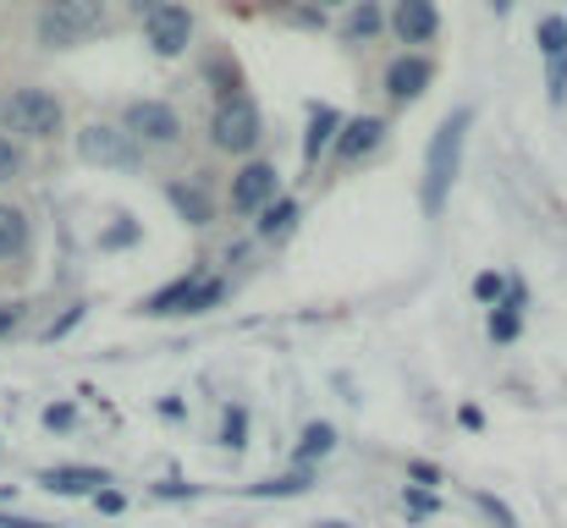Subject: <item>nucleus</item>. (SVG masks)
<instances>
[{"label":"nucleus","instance_id":"obj_1","mask_svg":"<svg viewBox=\"0 0 567 528\" xmlns=\"http://www.w3.org/2000/svg\"><path fill=\"white\" fill-rule=\"evenodd\" d=\"M468 127H474V111H468V105H457V111L435 127V138H430V149H424L419 204H424V215H430V220H435V215L446 209V198H452V182H457V166H463V138H468Z\"/></svg>","mask_w":567,"mask_h":528},{"label":"nucleus","instance_id":"obj_2","mask_svg":"<svg viewBox=\"0 0 567 528\" xmlns=\"http://www.w3.org/2000/svg\"><path fill=\"white\" fill-rule=\"evenodd\" d=\"M105 28V0H39L33 39L39 50H78Z\"/></svg>","mask_w":567,"mask_h":528},{"label":"nucleus","instance_id":"obj_3","mask_svg":"<svg viewBox=\"0 0 567 528\" xmlns=\"http://www.w3.org/2000/svg\"><path fill=\"white\" fill-rule=\"evenodd\" d=\"M0 116H6V127L17 138H33V144H44V138H55L66 127V105L50 89H33V83L28 89H11L6 105H0Z\"/></svg>","mask_w":567,"mask_h":528},{"label":"nucleus","instance_id":"obj_4","mask_svg":"<svg viewBox=\"0 0 567 528\" xmlns=\"http://www.w3.org/2000/svg\"><path fill=\"white\" fill-rule=\"evenodd\" d=\"M209 144L220 155H254L265 144V116L248 94H231V100H215L209 111Z\"/></svg>","mask_w":567,"mask_h":528},{"label":"nucleus","instance_id":"obj_5","mask_svg":"<svg viewBox=\"0 0 567 528\" xmlns=\"http://www.w3.org/2000/svg\"><path fill=\"white\" fill-rule=\"evenodd\" d=\"M78 161L100 166V172H138L144 166V144L122 122H89V127H78Z\"/></svg>","mask_w":567,"mask_h":528},{"label":"nucleus","instance_id":"obj_6","mask_svg":"<svg viewBox=\"0 0 567 528\" xmlns=\"http://www.w3.org/2000/svg\"><path fill=\"white\" fill-rule=\"evenodd\" d=\"M276 198H281V172H276V161H243V166L231 172V187H226L231 215H265Z\"/></svg>","mask_w":567,"mask_h":528},{"label":"nucleus","instance_id":"obj_7","mask_svg":"<svg viewBox=\"0 0 567 528\" xmlns=\"http://www.w3.org/2000/svg\"><path fill=\"white\" fill-rule=\"evenodd\" d=\"M122 127L144 144V149H177L183 144V116L166 100H133L122 111Z\"/></svg>","mask_w":567,"mask_h":528},{"label":"nucleus","instance_id":"obj_8","mask_svg":"<svg viewBox=\"0 0 567 528\" xmlns=\"http://www.w3.org/2000/svg\"><path fill=\"white\" fill-rule=\"evenodd\" d=\"M535 44H540V61H546V100L567 105V17L546 11L535 22Z\"/></svg>","mask_w":567,"mask_h":528},{"label":"nucleus","instance_id":"obj_9","mask_svg":"<svg viewBox=\"0 0 567 528\" xmlns=\"http://www.w3.org/2000/svg\"><path fill=\"white\" fill-rule=\"evenodd\" d=\"M430 83H435V61L430 55H419V50H402L391 66H385V100L402 111V105H419L424 94H430Z\"/></svg>","mask_w":567,"mask_h":528},{"label":"nucleus","instance_id":"obj_10","mask_svg":"<svg viewBox=\"0 0 567 528\" xmlns=\"http://www.w3.org/2000/svg\"><path fill=\"white\" fill-rule=\"evenodd\" d=\"M144 39H150V50H155L161 61H177V55H188V44H193V11L183 6V0L161 6V11L144 22Z\"/></svg>","mask_w":567,"mask_h":528},{"label":"nucleus","instance_id":"obj_11","mask_svg":"<svg viewBox=\"0 0 567 528\" xmlns=\"http://www.w3.org/2000/svg\"><path fill=\"white\" fill-rule=\"evenodd\" d=\"M166 204H172L177 220H188V226H209V220H215V187H209L204 172L166 182Z\"/></svg>","mask_w":567,"mask_h":528},{"label":"nucleus","instance_id":"obj_12","mask_svg":"<svg viewBox=\"0 0 567 528\" xmlns=\"http://www.w3.org/2000/svg\"><path fill=\"white\" fill-rule=\"evenodd\" d=\"M391 33L402 44H430L441 33V11L435 0H391Z\"/></svg>","mask_w":567,"mask_h":528},{"label":"nucleus","instance_id":"obj_13","mask_svg":"<svg viewBox=\"0 0 567 528\" xmlns=\"http://www.w3.org/2000/svg\"><path fill=\"white\" fill-rule=\"evenodd\" d=\"M39 485L50 490V496H100V490H111V474L105 468H83V463H61V468H44L39 474Z\"/></svg>","mask_w":567,"mask_h":528},{"label":"nucleus","instance_id":"obj_14","mask_svg":"<svg viewBox=\"0 0 567 528\" xmlns=\"http://www.w3.org/2000/svg\"><path fill=\"white\" fill-rule=\"evenodd\" d=\"M342 127H348V122H342V111H337V105H320V100L309 105V127H303V166H309V172L320 166V155H326V149H337Z\"/></svg>","mask_w":567,"mask_h":528},{"label":"nucleus","instance_id":"obj_15","mask_svg":"<svg viewBox=\"0 0 567 528\" xmlns=\"http://www.w3.org/2000/svg\"><path fill=\"white\" fill-rule=\"evenodd\" d=\"M380 144H385V116H353L331 155H337V166H359L364 155H375Z\"/></svg>","mask_w":567,"mask_h":528},{"label":"nucleus","instance_id":"obj_16","mask_svg":"<svg viewBox=\"0 0 567 528\" xmlns=\"http://www.w3.org/2000/svg\"><path fill=\"white\" fill-rule=\"evenodd\" d=\"M204 276H209L204 265H188V270H183L177 281H166L161 292H150L138 314H150V320H172V314H183V309H188V298H193V287H198Z\"/></svg>","mask_w":567,"mask_h":528},{"label":"nucleus","instance_id":"obj_17","mask_svg":"<svg viewBox=\"0 0 567 528\" xmlns=\"http://www.w3.org/2000/svg\"><path fill=\"white\" fill-rule=\"evenodd\" d=\"M524 309H529V292H524V281H513V287H507V298L491 309V325H485L496 348L518 342V331H524Z\"/></svg>","mask_w":567,"mask_h":528},{"label":"nucleus","instance_id":"obj_18","mask_svg":"<svg viewBox=\"0 0 567 528\" xmlns=\"http://www.w3.org/2000/svg\"><path fill=\"white\" fill-rule=\"evenodd\" d=\"M28 248H33V220H28V209H17V204H0V265L22 259Z\"/></svg>","mask_w":567,"mask_h":528},{"label":"nucleus","instance_id":"obj_19","mask_svg":"<svg viewBox=\"0 0 567 528\" xmlns=\"http://www.w3.org/2000/svg\"><path fill=\"white\" fill-rule=\"evenodd\" d=\"M298 215H303V209H298V198H287V193H281V198L254 220V237H259V242H287V237L298 231Z\"/></svg>","mask_w":567,"mask_h":528},{"label":"nucleus","instance_id":"obj_20","mask_svg":"<svg viewBox=\"0 0 567 528\" xmlns=\"http://www.w3.org/2000/svg\"><path fill=\"white\" fill-rule=\"evenodd\" d=\"M331 452H337V424L315 418V424H303V435H298V446H292V463H298V468H315V463H326Z\"/></svg>","mask_w":567,"mask_h":528},{"label":"nucleus","instance_id":"obj_21","mask_svg":"<svg viewBox=\"0 0 567 528\" xmlns=\"http://www.w3.org/2000/svg\"><path fill=\"white\" fill-rule=\"evenodd\" d=\"M309 485H315V468H292V474H276V479L248 485L243 496H248V501H287V496H303Z\"/></svg>","mask_w":567,"mask_h":528},{"label":"nucleus","instance_id":"obj_22","mask_svg":"<svg viewBox=\"0 0 567 528\" xmlns=\"http://www.w3.org/2000/svg\"><path fill=\"white\" fill-rule=\"evenodd\" d=\"M380 28H391V11H380V0H353L348 22H342V39L359 44V39H375Z\"/></svg>","mask_w":567,"mask_h":528},{"label":"nucleus","instance_id":"obj_23","mask_svg":"<svg viewBox=\"0 0 567 528\" xmlns=\"http://www.w3.org/2000/svg\"><path fill=\"white\" fill-rule=\"evenodd\" d=\"M204 77L215 83V100L243 94V83H237V61H226V55H209V61H204Z\"/></svg>","mask_w":567,"mask_h":528},{"label":"nucleus","instance_id":"obj_24","mask_svg":"<svg viewBox=\"0 0 567 528\" xmlns=\"http://www.w3.org/2000/svg\"><path fill=\"white\" fill-rule=\"evenodd\" d=\"M220 446H226V452H243V446H248V407H243V402H231V407L220 413Z\"/></svg>","mask_w":567,"mask_h":528},{"label":"nucleus","instance_id":"obj_25","mask_svg":"<svg viewBox=\"0 0 567 528\" xmlns=\"http://www.w3.org/2000/svg\"><path fill=\"white\" fill-rule=\"evenodd\" d=\"M138 237H144V226H138L133 215H116V226L100 231V248H105V253H122V248H133Z\"/></svg>","mask_w":567,"mask_h":528},{"label":"nucleus","instance_id":"obj_26","mask_svg":"<svg viewBox=\"0 0 567 528\" xmlns=\"http://www.w3.org/2000/svg\"><path fill=\"white\" fill-rule=\"evenodd\" d=\"M220 298H226V281H220V276H204V281L193 287V298H188L183 314H209V309H220Z\"/></svg>","mask_w":567,"mask_h":528},{"label":"nucleus","instance_id":"obj_27","mask_svg":"<svg viewBox=\"0 0 567 528\" xmlns=\"http://www.w3.org/2000/svg\"><path fill=\"white\" fill-rule=\"evenodd\" d=\"M507 287H513V281H507V276H496V270H480V276H474V298H480V303H502V298H507Z\"/></svg>","mask_w":567,"mask_h":528},{"label":"nucleus","instance_id":"obj_28","mask_svg":"<svg viewBox=\"0 0 567 528\" xmlns=\"http://www.w3.org/2000/svg\"><path fill=\"white\" fill-rule=\"evenodd\" d=\"M435 507H441L435 490H419V485L402 490V513H408V518H435Z\"/></svg>","mask_w":567,"mask_h":528},{"label":"nucleus","instance_id":"obj_29","mask_svg":"<svg viewBox=\"0 0 567 528\" xmlns=\"http://www.w3.org/2000/svg\"><path fill=\"white\" fill-rule=\"evenodd\" d=\"M17 176H22V149H17V138H6V133H0V187H6V182H17Z\"/></svg>","mask_w":567,"mask_h":528},{"label":"nucleus","instance_id":"obj_30","mask_svg":"<svg viewBox=\"0 0 567 528\" xmlns=\"http://www.w3.org/2000/svg\"><path fill=\"white\" fill-rule=\"evenodd\" d=\"M83 314H89V303H72L61 320H50V325H44V342H61L66 331H78V325H83Z\"/></svg>","mask_w":567,"mask_h":528},{"label":"nucleus","instance_id":"obj_31","mask_svg":"<svg viewBox=\"0 0 567 528\" xmlns=\"http://www.w3.org/2000/svg\"><path fill=\"white\" fill-rule=\"evenodd\" d=\"M39 418H44V429H72V424H78V407H72V402H50Z\"/></svg>","mask_w":567,"mask_h":528},{"label":"nucleus","instance_id":"obj_32","mask_svg":"<svg viewBox=\"0 0 567 528\" xmlns=\"http://www.w3.org/2000/svg\"><path fill=\"white\" fill-rule=\"evenodd\" d=\"M287 17H292L298 28H326V6H320V0H303V6L287 11Z\"/></svg>","mask_w":567,"mask_h":528},{"label":"nucleus","instance_id":"obj_33","mask_svg":"<svg viewBox=\"0 0 567 528\" xmlns=\"http://www.w3.org/2000/svg\"><path fill=\"white\" fill-rule=\"evenodd\" d=\"M408 479H413L419 490H435V485H441V468H435V463H419V457H413V463H408Z\"/></svg>","mask_w":567,"mask_h":528},{"label":"nucleus","instance_id":"obj_34","mask_svg":"<svg viewBox=\"0 0 567 528\" xmlns=\"http://www.w3.org/2000/svg\"><path fill=\"white\" fill-rule=\"evenodd\" d=\"M155 496H161V501H193V496H198V485H183V479H161V485H155Z\"/></svg>","mask_w":567,"mask_h":528},{"label":"nucleus","instance_id":"obj_35","mask_svg":"<svg viewBox=\"0 0 567 528\" xmlns=\"http://www.w3.org/2000/svg\"><path fill=\"white\" fill-rule=\"evenodd\" d=\"M122 507H127V496H122V490H100V496H94V513H105V518H116Z\"/></svg>","mask_w":567,"mask_h":528},{"label":"nucleus","instance_id":"obj_36","mask_svg":"<svg viewBox=\"0 0 567 528\" xmlns=\"http://www.w3.org/2000/svg\"><path fill=\"white\" fill-rule=\"evenodd\" d=\"M22 325V303H0V342Z\"/></svg>","mask_w":567,"mask_h":528},{"label":"nucleus","instance_id":"obj_37","mask_svg":"<svg viewBox=\"0 0 567 528\" xmlns=\"http://www.w3.org/2000/svg\"><path fill=\"white\" fill-rule=\"evenodd\" d=\"M127 6H133V17H138V22H150V17H155L161 6H172V0H127Z\"/></svg>","mask_w":567,"mask_h":528},{"label":"nucleus","instance_id":"obj_38","mask_svg":"<svg viewBox=\"0 0 567 528\" xmlns=\"http://www.w3.org/2000/svg\"><path fill=\"white\" fill-rule=\"evenodd\" d=\"M0 528H61V524H39V518H17V513H0Z\"/></svg>","mask_w":567,"mask_h":528},{"label":"nucleus","instance_id":"obj_39","mask_svg":"<svg viewBox=\"0 0 567 528\" xmlns=\"http://www.w3.org/2000/svg\"><path fill=\"white\" fill-rule=\"evenodd\" d=\"M457 418H463V424H468V429H485V413H480V407H463V413H457Z\"/></svg>","mask_w":567,"mask_h":528},{"label":"nucleus","instance_id":"obj_40","mask_svg":"<svg viewBox=\"0 0 567 528\" xmlns=\"http://www.w3.org/2000/svg\"><path fill=\"white\" fill-rule=\"evenodd\" d=\"M254 6H270V11H298L303 0H254Z\"/></svg>","mask_w":567,"mask_h":528},{"label":"nucleus","instance_id":"obj_41","mask_svg":"<svg viewBox=\"0 0 567 528\" xmlns=\"http://www.w3.org/2000/svg\"><path fill=\"white\" fill-rule=\"evenodd\" d=\"M315 528H353V524H342V518H320Z\"/></svg>","mask_w":567,"mask_h":528},{"label":"nucleus","instance_id":"obj_42","mask_svg":"<svg viewBox=\"0 0 567 528\" xmlns=\"http://www.w3.org/2000/svg\"><path fill=\"white\" fill-rule=\"evenodd\" d=\"M320 6H326V11H331V6H353V0H320Z\"/></svg>","mask_w":567,"mask_h":528},{"label":"nucleus","instance_id":"obj_43","mask_svg":"<svg viewBox=\"0 0 567 528\" xmlns=\"http://www.w3.org/2000/svg\"><path fill=\"white\" fill-rule=\"evenodd\" d=\"M496 11H513V0H496Z\"/></svg>","mask_w":567,"mask_h":528}]
</instances>
